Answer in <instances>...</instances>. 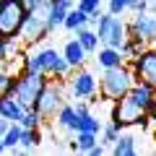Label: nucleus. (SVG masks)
I'll use <instances>...</instances> for the list:
<instances>
[{
  "label": "nucleus",
  "mask_w": 156,
  "mask_h": 156,
  "mask_svg": "<svg viewBox=\"0 0 156 156\" xmlns=\"http://www.w3.org/2000/svg\"><path fill=\"white\" fill-rule=\"evenodd\" d=\"M60 52H62V57L70 62L73 70H76V68H83V65H86V60H89V52L83 50V44H81L76 37L68 39L65 44H62V50H60Z\"/></svg>",
  "instance_id": "12"
},
{
  "label": "nucleus",
  "mask_w": 156,
  "mask_h": 156,
  "mask_svg": "<svg viewBox=\"0 0 156 156\" xmlns=\"http://www.w3.org/2000/svg\"><path fill=\"white\" fill-rule=\"evenodd\" d=\"M0 3H3V0H0Z\"/></svg>",
  "instance_id": "38"
},
{
  "label": "nucleus",
  "mask_w": 156,
  "mask_h": 156,
  "mask_svg": "<svg viewBox=\"0 0 156 156\" xmlns=\"http://www.w3.org/2000/svg\"><path fill=\"white\" fill-rule=\"evenodd\" d=\"M109 151L115 156H135L138 154V140H135L133 133H125L122 130V133L117 135V140L109 146Z\"/></svg>",
  "instance_id": "16"
},
{
  "label": "nucleus",
  "mask_w": 156,
  "mask_h": 156,
  "mask_svg": "<svg viewBox=\"0 0 156 156\" xmlns=\"http://www.w3.org/2000/svg\"><path fill=\"white\" fill-rule=\"evenodd\" d=\"M62 104H65V89H62V83L57 81V78H50V81L44 83V89H42V94H39V99H37L34 107L42 112L44 120H52Z\"/></svg>",
  "instance_id": "8"
},
{
  "label": "nucleus",
  "mask_w": 156,
  "mask_h": 156,
  "mask_svg": "<svg viewBox=\"0 0 156 156\" xmlns=\"http://www.w3.org/2000/svg\"><path fill=\"white\" fill-rule=\"evenodd\" d=\"M23 70H37V73H47L50 78H70L73 68L70 62L62 57V52L57 47H37L31 44L26 52H23Z\"/></svg>",
  "instance_id": "2"
},
{
  "label": "nucleus",
  "mask_w": 156,
  "mask_h": 156,
  "mask_svg": "<svg viewBox=\"0 0 156 156\" xmlns=\"http://www.w3.org/2000/svg\"><path fill=\"white\" fill-rule=\"evenodd\" d=\"M89 154H91V156H104V154H107V146H104V143H101V140H99V143H96L94 148L89 151Z\"/></svg>",
  "instance_id": "33"
},
{
  "label": "nucleus",
  "mask_w": 156,
  "mask_h": 156,
  "mask_svg": "<svg viewBox=\"0 0 156 156\" xmlns=\"http://www.w3.org/2000/svg\"><path fill=\"white\" fill-rule=\"evenodd\" d=\"M39 143H42V128H23L21 143H18L16 151H21V154H34V151L39 148Z\"/></svg>",
  "instance_id": "17"
},
{
  "label": "nucleus",
  "mask_w": 156,
  "mask_h": 156,
  "mask_svg": "<svg viewBox=\"0 0 156 156\" xmlns=\"http://www.w3.org/2000/svg\"><path fill=\"white\" fill-rule=\"evenodd\" d=\"M99 143V133H89V130H78L76 138L70 140V151H78V154H89L94 146Z\"/></svg>",
  "instance_id": "18"
},
{
  "label": "nucleus",
  "mask_w": 156,
  "mask_h": 156,
  "mask_svg": "<svg viewBox=\"0 0 156 156\" xmlns=\"http://www.w3.org/2000/svg\"><path fill=\"white\" fill-rule=\"evenodd\" d=\"M23 112H26V107H23L13 94H0V117H5L11 122H21Z\"/></svg>",
  "instance_id": "13"
},
{
  "label": "nucleus",
  "mask_w": 156,
  "mask_h": 156,
  "mask_svg": "<svg viewBox=\"0 0 156 156\" xmlns=\"http://www.w3.org/2000/svg\"><path fill=\"white\" fill-rule=\"evenodd\" d=\"M13 44H16V42H8V39L0 37V60H3V62L11 60V50H13Z\"/></svg>",
  "instance_id": "30"
},
{
  "label": "nucleus",
  "mask_w": 156,
  "mask_h": 156,
  "mask_svg": "<svg viewBox=\"0 0 156 156\" xmlns=\"http://www.w3.org/2000/svg\"><path fill=\"white\" fill-rule=\"evenodd\" d=\"M89 23H91V18L86 16V13L81 11V8H76V5H73L70 11H68L65 21H62V29H65V31H70V34H76L78 29H83V26H89Z\"/></svg>",
  "instance_id": "19"
},
{
  "label": "nucleus",
  "mask_w": 156,
  "mask_h": 156,
  "mask_svg": "<svg viewBox=\"0 0 156 156\" xmlns=\"http://www.w3.org/2000/svg\"><path fill=\"white\" fill-rule=\"evenodd\" d=\"M154 120H156V117H154Z\"/></svg>",
  "instance_id": "39"
},
{
  "label": "nucleus",
  "mask_w": 156,
  "mask_h": 156,
  "mask_svg": "<svg viewBox=\"0 0 156 156\" xmlns=\"http://www.w3.org/2000/svg\"><path fill=\"white\" fill-rule=\"evenodd\" d=\"M151 47H154V50H156V37H154V42H151Z\"/></svg>",
  "instance_id": "36"
},
{
  "label": "nucleus",
  "mask_w": 156,
  "mask_h": 156,
  "mask_svg": "<svg viewBox=\"0 0 156 156\" xmlns=\"http://www.w3.org/2000/svg\"><path fill=\"white\" fill-rule=\"evenodd\" d=\"M140 11H146V13H151V16H156V0H143V8Z\"/></svg>",
  "instance_id": "32"
},
{
  "label": "nucleus",
  "mask_w": 156,
  "mask_h": 156,
  "mask_svg": "<svg viewBox=\"0 0 156 156\" xmlns=\"http://www.w3.org/2000/svg\"><path fill=\"white\" fill-rule=\"evenodd\" d=\"M96 34H99V42L101 44H109V47H120L125 44V39L130 37L128 31V21L122 16H115L109 11H101L99 18H96Z\"/></svg>",
  "instance_id": "5"
},
{
  "label": "nucleus",
  "mask_w": 156,
  "mask_h": 156,
  "mask_svg": "<svg viewBox=\"0 0 156 156\" xmlns=\"http://www.w3.org/2000/svg\"><path fill=\"white\" fill-rule=\"evenodd\" d=\"M128 31H130V37L151 44L154 37H156V16H151V13H146V11L133 13V18L128 21Z\"/></svg>",
  "instance_id": "11"
},
{
  "label": "nucleus",
  "mask_w": 156,
  "mask_h": 156,
  "mask_svg": "<svg viewBox=\"0 0 156 156\" xmlns=\"http://www.w3.org/2000/svg\"><path fill=\"white\" fill-rule=\"evenodd\" d=\"M55 122H57V128L76 133V130H78V112H76V104L65 101V104H62L60 109H57V115H55Z\"/></svg>",
  "instance_id": "15"
},
{
  "label": "nucleus",
  "mask_w": 156,
  "mask_h": 156,
  "mask_svg": "<svg viewBox=\"0 0 156 156\" xmlns=\"http://www.w3.org/2000/svg\"><path fill=\"white\" fill-rule=\"evenodd\" d=\"M107 11L115 16H125L128 13V0H107Z\"/></svg>",
  "instance_id": "29"
},
{
  "label": "nucleus",
  "mask_w": 156,
  "mask_h": 156,
  "mask_svg": "<svg viewBox=\"0 0 156 156\" xmlns=\"http://www.w3.org/2000/svg\"><path fill=\"white\" fill-rule=\"evenodd\" d=\"M101 3H104V0H101Z\"/></svg>",
  "instance_id": "37"
},
{
  "label": "nucleus",
  "mask_w": 156,
  "mask_h": 156,
  "mask_svg": "<svg viewBox=\"0 0 156 156\" xmlns=\"http://www.w3.org/2000/svg\"><path fill=\"white\" fill-rule=\"evenodd\" d=\"M135 73L130 65H117V68H104L99 78V94L104 96L107 101H117L120 96H125L130 89L135 86Z\"/></svg>",
  "instance_id": "3"
},
{
  "label": "nucleus",
  "mask_w": 156,
  "mask_h": 156,
  "mask_svg": "<svg viewBox=\"0 0 156 156\" xmlns=\"http://www.w3.org/2000/svg\"><path fill=\"white\" fill-rule=\"evenodd\" d=\"M94 55H96V62H99L101 70H104V68H117V65L125 62L122 52L117 50V47H109V44H99V50H96Z\"/></svg>",
  "instance_id": "14"
},
{
  "label": "nucleus",
  "mask_w": 156,
  "mask_h": 156,
  "mask_svg": "<svg viewBox=\"0 0 156 156\" xmlns=\"http://www.w3.org/2000/svg\"><path fill=\"white\" fill-rule=\"evenodd\" d=\"M50 34H52V29H50V0H42L39 5L29 8L18 39L26 47H31V44H39L42 39H47Z\"/></svg>",
  "instance_id": "4"
},
{
  "label": "nucleus",
  "mask_w": 156,
  "mask_h": 156,
  "mask_svg": "<svg viewBox=\"0 0 156 156\" xmlns=\"http://www.w3.org/2000/svg\"><path fill=\"white\" fill-rule=\"evenodd\" d=\"M13 86H16V76L0 60V94H13Z\"/></svg>",
  "instance_id": "27"
},
{
  "label": "nucleus",
  "mask_w": 156,
  "mask_h": 156,
  "mask_svg": "<svg viewBox=\"0 0 156 156\" xmlns=\"http://www.w3.org/2000/svg\"><path fill=\"white\" fill-rule=\"evenodd\" d=\"M73 37L83 44V50L89 52V55H94V52L99 50V44H101V42H99V34H96V29H91V23H89V26H83V29H78Z\"/></svg>",
  "instance_id": "20"
},
{
  "label": "nucleus",
  "mask_w": 156,
  "mask_h": 156,
  "mask_svg": "<svg viewBox=\"0 0 156 156\" xmlns=\"http://www.w3.org/2000/svg\"><path fill=\"white\" fill-rule=\"evenodd\" d=\"M21 133H23V125L21 122H11L3 135V143H5V151H16L18 143H21Z\"/></svg>",
  "instance_id": "22"
},
{
  "label": "nucleus",
  "mask_w": 156,
  "mask_h": 156,
  "mask_svg": "<svg viewBox=\"0 0 156 156\" xmlns=\"http://www.w3.org/2000/svg\"><path fill=\"white\" fill-rule=\"evenodd\" d=\"M26 13L29 8L23 0H3L0 3V37L8 39V42H16Z\"/></svg>",
  "instance_id": "6"
},
{
  "label": "nucleus",
  "mask_w": 156,
  "mask_h": 156,
  "mask_svg": "<svg viewBox=\"0 0 156 156\" xmlns=\"http://www.w3.org/2000/svg\"><path fill=\"white\" fill-rule=\"evenodd\" d=\"M68 94H70V99L91 101L96 94H99V78H96L91 70H86V68H76L73 76H70V83H68Z\"/></svg>",
  "instance_id": "9"
},
{
  "label": "nucleus",
  "mask_w": 156,
  "mask_h": 156,
  "mask_svg": "<svg viewBox=\"0 0 156 156\" xmlns=\"http://www.w3.org/2000/svg\"><path fill=\"white\" fill-rule=\"evenodd\" d=\"M146 47H148V44H146V42H140V39H135V37H128V39H125V44L120 47V52H122L125 62H130V60H133V57H138L140 52L146 50Z\"/></svg>",
  "instance_id": "21"
},
{
  "label": "nucleus",
  "mask_w": 156,
  "mask_h": 156,
  "mask_svg": "<svg viewBox=\"0 0 156 156\" xmlns=\"http://www.w3.org/2000/svg\"><path fill=\"white\" fill-rule=\"evenodd\" d=\"M8 125H11V120H5V117H0V154L5 151V143H3V135H5Z\"/></svg>",
  "instance_id": "31"
},
{
  "label": "nucleus",
  "mask_w": 156,
  "mask_h": 156,
  "mask_svg": "<svg viewBox=\"0 0 156 156\" xmlns=\"http://www.w3.org/2000/svg\"><path fill=\"white\" fill-rule=\"evenodd\" d=\"M78 130H89V133H99L101 130V120L94 115L91 109H86V112H81L78 115ZM76 130V133H78Z\"/></svg>",
  "instance_id": "23"
},
{
  "label": "nucleus",
  "mask_w": 156,
  "mask_h": 156,
  "mask_svg": "<svg viewBox=\"0 0 156 156\" xmlns=\"http://www.w3.org/2000/svg\"><path fill=\"white\" fill-rule=\"evenodd\" d=\"M151 112H156V89L143 83V81H135L133 89L115 101L112 122H117L122 130H128L133 125H140Z\"/></svg>",
  "instance_id": "1"
},
{
  "label": "nucleus",
  "mask_w": 156,
  "mask_h": 156,
  "mask_svg": "<svg viewBox=\"0 0 156 156\" xmlns=\"http://www.w3.org/2000/svg\"><path fill=\"white\" fill-rule=\"evenodd\" d=\"M130 68H133V73H135L138 81H143V83H148V86L156 89V50L151 44L146 47L138 57L130 60Z\"/></svg>",
  "instance_id": "10"
},
{
  "label": "nucleus",
  "mask_w": 156,
  "mask_h": 156,
  "mask_svg": "<svg viewBox=\"0 0 156 156\" xmlns=\"http://www.w3.org/2000/svg\"><path fill=\"white\" fill-rule=\"evenodd\" d=\"M50 81L47 73H37V70H21L16 76V86H13V96L21 101L23 107H34L44 89V83Z\"/></svg>",
  "instance_id": "7"
},
{
  "label": "nucleus",
  "mask_w": 156,
  "mask_h": 156,
  "mask_svg": "<svg viewBox=\"0 0 156 156\" xmlns=\"http://www.w3.org/2000/svg\"><path fill=\"white\" fill-rule=\"evenodd\" d=\"M122 133V128L117 122H107V125H101V130H99V135H101V143L104 146H112L117 140V135Z\"/></svg>",
  "instance_id": "28"
},
{
  "label": "nucleus",
  "mask_w": 156,
  "mask_h": 156,
  "mask_svg": "<svg viewBox=\"0 0 156 156\" xmlns=\"http://www.w3.org/2000/svg\"><path fill=\"white\" fill-rule=\"evenodd\" d=\"M76 8H81L91 18V23H94L99 18V13H101V0H76Z\"/></svg>",
  "instance_id": "26"
},
{
  "label": "nucleus",
  "mask_w": 156,
  "mask_h": 156,
  "mask_svg": "<svg viewBox=\"0 0 156 156\" xmlns=\"http://www.w3.org/2000/svg\"><path fill=\"white\" fill-rule=\"evenodd\" d=\"M52 3H60V5H65V8H73V5H76V0H52Z\"/></svg>",
  "instance_id": "34"
},
{
  "label": "nucleus",
  "mask_w": 156,
  "mask_h": 156,
  "mask_svg": "<svg viewBox=\"0 0 156 156\" xmlns=\"http://www.w3.org/2000/svg\"><path fill=\"white\" fill-rule=\"evenodd\" d=\"M21 125L23 128H42L44 125V117H42V112L37 107H26V112L21 117Z\"/></svg>",
  "instance_id": "25"
},
{
  "label": "nucleus",
  "mask_w": 156,
  "mask_h": 156,
  "mask_svg": "<svg viewBox=\"0 0 156 156\" xmlns=\"http://www.w3.org/2000/svg\"><path fill=\"white\" fill-rule=\"evenodd\" d=\"M68 11H70V8H65V5H60V3H52V0H50V29H52V31H57V29L62 26Z\"/></svg>",
  "instance_id": "24"
},
{
  "label": "nucleus",
  "mask_w": 156,
  "mask_h": 156,
  "mask_svg": "<svg viewBox=\"0 0 156 156\" xmlns=\"http://www.w3.org/2000/svg\"><path fill=\"white\" fill-rule=\"evenodd\" d=\"M23 3H26V8H34V5H39L42 0H23Z\"/></svg>",
  "instance_id": "35"
}]
</instances>
